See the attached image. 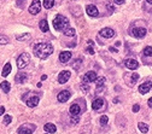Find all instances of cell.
I'll list each match as a JSON object with an SVG mask.
<instances>
[{"instance_id": "cell-1", "label": "cell", "mask_w": 152, "mask_h": 134, "mask_svg": "<svg viewBox=\"0 0 152 134\" xmlns=\"http://www.w3.org/2000/svg\"><path fill=\"white\" fill-rule=\"evenodd\" d=\"M34 55L40 58V59H46L48 56H51L53 53V46L47 43H40L34 45Z\"/></svg>"}, {"instance_id": "cell-2", "label": "cell", "mask_w": 152, "mask_h": 134, "mask_svg": "<svg viewBox=\"0 0 152 134\" xmlns=\"http://www.w3.org/2000/svg\"><path fill=\"white\" fill-rule=\"evenodd\" d=\"M53 27L57 32H64L69 27V19L62 15H58L53 19Z\"/></svg>"}, {"instance_id": "cell-3", "label": "cell", "mask_w": 152, "mask_h": 134, "mask_svg": "<svg viewBox=\"0 0 152 134\" xmlns=\"http://www.w3.org/2000/svg\"><path fill=\"white\" fill-rule=\"evenodd\" d=\"M30 63V56L29 53H22V55H19V57L17 58V66L18 69H23L25 68L28 64Z\"/></svg>"}, {"instance_id": "cell-4", "label": "cell", "mask_w": 152, "mask_h": 134, "mask_svg": "<svg viewBox=\"0 0 152 134\" xmlns=\"http://www.w3.org/2000/svg\"><path fill=\"white\" fill-rule=\"evenodd\" d=\"M36 129V126L35 125H22L19 128H18V134H33L34 130Z\"/></svg>"}, {"instance_id": "cell-5", "label": "cell", "mask_w": 152, "mask_h": 134, "mask_svg": "<svg viewBox=\"0 0 152 134\" xmlns=\"http://www.w3.org/2000/svg\"><path fill=\"white\" fill-rule=\"evenodd\" d=\"M41 10V3L40 0H33L32 5L29 6V12L32 13V15H37V13L40 12Z\"/></svg>"}, {"instance_id": "cell-6", "label": "cell", "mask_w": 152, "mask_h": 134, "mask_svg": "<svg viewBox=\"0 0 152 134\" xmlns=\"http://www.w3.org/2000/svg\"><path fill=\"white\" fill-rule=\"evenodd\" d=\"M70 97H71V93L69 91H62V92L58 93L57 99H58L59 103H65L70 99Z\"/></svg>"}, {"instance_id": "cell-7", "label": "cell", "mask_w": 152, "mask_h": 134, "mask_svg": "<svg viewBox=\"0 0 152 134\" xmlns=\"http://www.w3.org/2000/svg\"><path fill=\"white\" fill-rule=\"evenodd\" d=\"M70 76H71V74H70V71H68V70L60 71L59 75H58V82H59V84H65V82H68V80L70 79Z\"/></svg>"}, {"instance_id": "cell-8", "label": "cell", "mask_w": 152, "mask_h": 134, "mask_svg": "<svg viewBox=\"0 0 152 134\" xmlns=\"http://www.w3.org/2000/svg\"><path fill=\"white\" fill-rule=\"evenodd\" d=\"M151 89H152V81H146L139 86V92H140L141 94H146Z\"/></svg>"}, {"instance_id": "cell-9", "label": "cell", "mask_w": 152, "mask_h": 134, "mask_svg": "<svg viewBox=\"0 0 152 134\" xmlns=\"http://www.w3.org/2000/svg\"><path fill=\"white\" fill-rule=\"evenodd\" d=\"M82 80H83V82H85V84L94 82L95 80H97V74H95L94 71H88V73H86V74L83 75Z\"/></svg>"}, {"instance_id": "cell-10", "label": "cell", "mask_w": 152, "mask_h": 134, "mask_svg": "<svg viewBox=\"0 0 152 134\" xmlns=\"http://www.w3.org/2000/svg\"><path fill=\"white\" fill-rule=\"evenodd\" d=\"M124 64L125 66L128 68L129 70H136L139 68V63L135 61V59H132V58H128L124 61Z\"/></svg>"}, {"instance_id": "cell-11", "label": "cell", "mask_w": 152, "mask_h": 134, "mask_svg": "<svg viewBox=\"0 0 152 134\" xmlns=\"http://www.w3.org/2000/svg\"><path fill=\"white\" fill-rule=\"evenodd\" d=\"M86 12H87V15L90 16V17H97L99 15V11H98V9H97L95 5H87Z\"/></svg>"}, {"instance_id": "cell-12", "label": "cell", "mask_w": 152, "mask_h": 134, "mask_svg": "<svg viewBox=\"0 0 152 134\" xmlns=\"http://www.w3.org/2000/svg\"><path fill=\"white\" fill-rule=\"evenodd\" d=\"M132 35L135 36V37H139V39H141L146 35V29L145 28H134L132 29Z\"/></svg>"}, {"instance_id": "cell-13", "label": "cell", "mask_w": 152, "mask_h": 134, "mask_svg": "<svg viewBox=\"0 0 152 134\" xmlns=\"http://www.w3.org/2000/svg\"><path fill=\"white\" fill-rule=\"evenodd\" d=\"M99 34L103 37H105V39H110V37H112L113 35H115V30L111 29V28H104V29H101L99 32Z\"/></svg>"}, {"instance_id": "cell-14", "label": "cell", "mask_w": 152, "mask_h": 134, "mask_svg": "<svg viewBox=\"0 0 152 134\" xmlns=\"http://www.w3.org/2000/svg\"><path fill=\"white\" fill-rule=\"evenodd\" d=\"M104 104H105V102H104L103 98H97V99H94L93 103H92V109H93V110H100V109L104 106Z\"/></svg>"}, {"instance_id": "cell-15", "label": "cell", "mask_w": 152, "mask_h": 134, "mask_svg": "<svg viewBox=\"0 0 152 134\" xmlns=\"http://www.w3.org/2000/svg\"><path fill=\"white\" fill-rule=\"evenodd\" d=\"M70 58H71V52H69V51H64L59 55V62L60 63H68L70 61Z\"/></svg>"}, {"instance_id": "cell-16", "label": "cell", "mask_w": 152, "mask_h": 134, "mask_svg": "<svg viewBox=\"0 0 152 134\" xmlns=\"http://www.w3.org/2000/svg\"><path fill=\"white\" fill-rule=\"evenodd\" d=\"M37 104H39V96H36V94H34L33 97H30L27 100V105L29 106V108H35Z\"/></svg>"}, {"instance_id": "cell-17", "label": "cell", "mask_w": 152, "mask_h": 134, "mask_svg": "<svg viewBox=\"0 0 152 134\" xmlns=\"http://www.w3.org/2000/svg\"><path fill=\"white\" fill-rule=\"evenodd\" d=\"M95 81H97L95 91H97V92H100L101 89H103V87H104V84L106 82V79H105V77H99V79L95 80Z\"/></svg>"}, {"instance_id": "cell-18", "label": "cell", "mask_w": 152, "mask_h": 134, "mask_svg": "<svg viewBox=\"0 0 152 134\" xmlns=\"http://www.w3.org/2000/svg\"><path fill=\"white\" fill-rule=\"evenodd\" d=\"M69 111H70L71 115L77 116V115H80V112H81V108H80V105H79V104H72V105L70 106Z\"/></svg>"}, {"instance_id": "cell-19", "label": "cell", "mask_w": 152, "mask_h": 134, "mask_svg": "<svg viewBox=\"0 0 152 134\" xmlns=\"http://www.w3.org/2000/svg\"><path fill=\"white\" fill-rule=\"evenodd\" d=\"M27 76H28V75L25 74V73H19V74L16 75L15 81H16L17 84H23V82L27 81Z\"/></svg>"}, {"instance_id": "cell-20", "label": "cell", "mask_w": 152, "mask_h": 134, "mask_svg": "<svg viewBox=\"0 0 152 134\" xmlns=\"http://www.w3.org/2000/svg\"><path fill=\"white\" fill-rule=\"evenodd\" d=\"M124 76L130 79V81L128 82V85H129V86H133V85H134V84L138 81V80H139V77H140V76H139L138 74H130V75H129V74H127V75H124Z\"/></svg>"}, {"instance_id": "cell-21", "label": "cell", "mask_w": 152, "mask_h": 134, "mask_svg": "<svg viewBox=\"0 0 152 134\" xmlns=\"http://www.w3.org/2000/svg\"><path fill=\"white\" fill-rule=\"evenodd\" d=\"M44 129H45L47 133H56V130H57V128H56V126H54L53 123H46V125L44 126Z\"/></svg>"}, {"instance_id": "cell-22", "label": "cell", "mask_w": 152, "mask_h": 134, "mask_svg": "<svg viewBox=\"0 0 152 134\" xmlns=\"http://www.w3.org/2000/svg\"><path fill=\"white\" fill-rule=\"evenodd\" d=\"M39 27H40L41 32H44V33H46L48 30V23H47L46 19H41L40 23H39Z\"/></svg>"}, {"instance_id": "cell-23", "label": "cell", "mask_w": 152, "mask_h": 134, "mask_svg": "<svg viewBox=\"0 0 152 134\" xmlns=\"http://www.w3.org/2000/svg\"><path fill=\"white\" fill-rule=\"evenodd\" d=\"M10 73H11V64H10V63H6L5 66H4V69H3L1 76H3V77H6Z\"/></svg>"}, {"instance_id": "cell-24", "label": "cell", "mask_w": 152, "mask_h": 134, "mask_svg": "<svg viewBox=\"0 0 152 134\" xmlns=\"http://www.w3.org/2000/svg\"><path fill=\"white\" fill-rule=\"evenodd\" d=\"M138 128L140 129V132L144 133V134H146L148 132V126L146 123H144V122H139L138 123Z\"/></svg>"}, {"instance_id": "cell-25", "label": "cell", "mask_w": 152, "mask_h": 134, "mask_svg": "<svg viewBox=\"0 0 152 134\" xmlns=\"http://www.w3.org/2000/svg\"><path fill=\"white\" fill-rule=\"evenodd\" d=\"M0 87H1V89H3L5 93H9V92H10V88H11L10 82H7V81H3L1 84H0Z\"/></svg>"}, {"instance_id": "cell-26", "label": "cell", "mask_w": 152, "mask_h": 134, "mask_svg": "<svg viewBox=\"0 0 152 134\" xmlns=\"http://www.w3.org/2000/svg\"><path fill=\"white\" fill-rule=\"evenodd\" d=\"M54 5V0H44V7L45 9H52Z\"/></svg>"}, {"instance_id": "cell-27", "label": "cell", "mask_w": 152, "mask_h": 134, "mask_svg": "<svg viewBox=\"0 0 152 134\" xmlns=\"http://www.w3.org/2000/svg\"><path fill=\"white\" fill-rule=\"evenodd\" d=\"M63 33H64L65 36H74V35L76 34V30H75L74 28H67Z\"/></svg>"}, {"instance_id": "cell-28", "label": "cell", "mask_w": 152, "mask_h": 134, "mask_svg": "<svg viewBox=\"0 0 152 134\" xmlns=\"http://www.w3.org/2000/svg\"><path fill=\"white\" fill-rule=\"evenodd\" d=\"M91 130H92V127H91V125H85L80 134H91Z\"/></svg>"}, {"instance_id": "cell-29", "label": "cell", "mask_w": 152, "mask_h": 134, "mask_svg": "<svg viewBox=\"0 0 152 134\" xmlns=\"http://www.w3.org/2000/svg\"><path fill=\"white\" fill-rule=\"evenodd\" d=\"M9 44V37L6 35H0V45H7Z\"/></svg>"}, {"instance_id": "cell-30", "label": "cell", "mask_w": 152, "mask_h": 134, "mask_svg": "<svg viewBox=\"0 0 152 134\" xmlns=\"http://www.w3.org/2000/svg\"><path fill=\"white\" fill-rule=\"evenodd\" d=\"M144 55H145L146 57H152V47H151V46L145 47V50H144Z\"/></svg>"}, {"instance_id": "cell-31", "label": "cell", "mask_w": 152, "mask_h": 134, "mask_svg": "<svg viewBox=\"0 0 152 134\" xmlns=\"http://www.w3.org/2000/svg\"><path fill=\"white\" fill-rule=\"evenodd\" d=\"M81 63H82V61H81V59L76 61V62L72 64V68H74L75 70H80V69H81Z\"/></svg>"}, {"instance_id": "cell-32", "label": "cell", "mask_w": 152, "mask_h": 134, "mask_svg": "<svg viewBox=\"0 0 152 134\" xmlns=\"http://www.w3.org/2000/svg\"><path fill=\"white\" fill-rule=\"evenodd\" d=\"M79 121H80V117H79V115L77 116H71V118H70V122H71V125H77L79 123Z\"/></svg>"}, {"instance_id": "cell-33", "label": "cell", "mask_w": 152, "mask_h": 134, "mask_svg": "<svg viewBox=\"0 0 152 134\" xmlns=\"http://www.w3.org/2000/svg\"><path fill=\"white\" fill-rule=\"evenodd\" d=\"M80 88H81V91L85 92V93H87L88 91H90V86H88L87 84H81V85H80Z\"/></svg>"}, {"instance_id": "cell-34", "label": "cell", "mask_w": 152, "mask_h": 134, "mask_svg": "<svg viewBox=\"0 0 152 134\" xmlns=\"http://www.w3.org/2000/svg\"><path fill=\"white\" fill-rule=\"evenodd\" d=\"M109 122V117L108 116H101L100 117V123L101 125H106Z\"/></svg>"}, {"instance_id": "cell-35", "label": "cell", "mask_w": 152, "mask_h": 134, "mask_svg": "<svg viewBox=\"0 0 152 134\" xmlns=\"http://www.w3.org/2000/svg\"><path fill=\"white\" fill-rule=\"evenodd\" d=\"M11 121H12V117H11L10 115H6V116L4 117V123H5V125L11 123Z\"/></svg>"}, {"instance_id": "cell-36", "label": "cell", "mask_w": 152, "mask_h": 134, "mask_svg": "<svg viewBox=\"0 0 152 134\" xmlns=\"http://www.w3.org/2000/svg\"><path fill=\"white\" fill-rule=\"evenodd\" d=\"M24 37H30V35L29 34H24V35H21V36L18 35L17 36V40H21V41H23V40H25Z\"/></svg>"}, {"instance_id": "cell-37", "label": "cell", "mask_w": 152, "mask_h": 134, "mask_svg": "<svg viewBox=\"0 0 152 134\" xmlns=\"http://www.w3.org/2000/svg\"><path fill=\"white\" fill-rule=\"evenodd\" d=\"M106 6L109 7V13H112L113 10H115V9H113V6L111 5V3H106Z\"/></svg>"}, {"instance_id": "cell-38", "label": "cell", "mask_w": 152, "mask_h": 134, "mask_svg": "<svg viewBox=\"0 0 152 134\" xmlns=\"http://www.w3.org/2000/svg\"><path fill=\"white\" fill-rule=\"evenodd\" d=\"M132 110H133V112H138L139 110H140V105H138V104H135V105L133 106V109H132Z\"/></svg>"}, {"instance_id": "cell-39", "label": "cell", "mask_w": 152, "mask_h": 134, "mask_svg": "<svg viewBox=\"0 0 152 134\" xmlns=\"http://www.w3.org/2000/svg\"><path fill=\"white\" fill-rule=\"evenodd\" d=\"M86 51H87L88 53H91V55H94V50H93L92 46H88V47L86 48Z\"/></svg>"}, {"instance_id": "cell-40", "label": "cell", "mask_w": 152, "mask_h": 134, "mask_svg": "<svg viewBox=\"0 0 152 134\" xmlns=\"http://www.w3.org/2000/svg\"><path fill=\"white\" fill-rule=\"evenodd\" d=\"M24 3H25V0H18V1H17V5H18V6H21V7H23Z\"/></svg>"}, {"instance_id": "cell-41", "label": "cell", "mask_w": 152, "mask_h": 134, "mask_svg": "<svg viewBox=\"0 0 152 134\" xmlns=\"http://www.w3.org/2000/svg\"><path fill=\"white\" fill-rule=\"evenodd\" d=\"M113 3L117 4V5H122L124 3V0H113Z\"/></svg>"}, {"instance_id": "cell-42", "label": "cell", "mask_w": 152, "mask_h": 134, "mask_svg": "<svg viewBox=\"0 0 152 134\" xmlns=\"http://www.w3.org/2000/svg\"><path fill=\"white\" fill-rule=\"evenodd\" d=\"M147 105L150 106V108H151V109H152V97H151V98L148 99V102H147Z\"/></svg>"}, {"instance_id": "cell-43", "label": "cell", "mask_w": 152, "mask_h": 134, "mask_svg": "<svg viewBox=\"0 0 152 134\" xmlns=\"http://www.w3.org/2000/svg\"><path fill=\"white\" fill-rule=\"evenodd\" d=\"M5 112V108L4 106H0V115H3Z\"/></svg>"}, {"instance_id": "cell-44", "label": "cell", "mask_w": 152, "mask_h": 134, "mask_svg": "<svg viewBox=\"0 0 152 134\" xmlns=\"http://www.w3.org/2000/svg\"><path fill=\"white\" fill-rule=\"evenodd\" d=\"M111 52H117V48H113V47H109Z\"/></svg>"}, {"instance_id": "cell-45", "label": "cell", "mask_w": 152, "mask_h": 134, "mask_svg": "<svg viewBox=\"0 0 152 134\" xmlns=\"http://www.w3.org/2000/svg\"><path fill=\"white\" fill-rule=\"evenodd\" d=\"M46 79H47L46 75H42V76H41V80H42V81H44V80H46Z\"/></svg>"}, {"instance_id": "cell-46", "label": "cell", "mask_w": 152, "mask_h": 134, "mask_svg": "<svg viewBox=\"0 0 152 134\" xmlns=\"http://www.w3.org/2000/svg\"><path fill=\"white\" fill-rule=\"evenodd\" d=\"M146 1H147L148 4H151V5H152V0H146Z\"/></svg>"}]
</instances>
